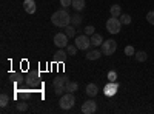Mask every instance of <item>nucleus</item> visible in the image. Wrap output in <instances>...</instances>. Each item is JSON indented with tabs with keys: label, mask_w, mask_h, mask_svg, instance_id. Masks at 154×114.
I'll return each instance as SVG.
<instances>
[{
	"label": "nucleus",
	"mask_w": 154,
	"mask_h": 114,
	"mask_svg": "<svg viewBox=\"0 0 154 114\" xmlns=\"http://www.w3.org/2000/svg\"><path fill=\"white\" fill-rule=\"evenodd\" d=\"M51 22H53V25H56L57 28H65L68 26V25L71 23V14L63 8V9H59L56 11L53 16H51Z\"/></svg>",
	"instance_id": "f257e3e1"
},
{
	"label": "nucleus",
	"mask_w": 154,
	"mask_h": 114,
	"mask_svg": "<svg viewBox=\"0 0 154 114\" xmlns=\"http://www.w3.org/2000/svg\"><path fill=\"white\" fill-rule=\"evenodd\" d=\"M74 43H75V46L79 48V49H82V51H88L89 46H93V45H91V37L86 35L85 32H83L82 35H75Z\"/></svg>",
	"instance_id": "f03ea898"
},
{
	"label": "nucleus",
	"mask_w": 154,
	"mask_h": 114,
	"mask_svg": "<svg viewBox=\"0 0 154 114\" xmlns=\"http://www.w3.org/2000/svg\"><path fill=\"white\" fill-rule=\"evenodd\" d=\"M117 49V42L114 39H108V40H103V43L100 45V51L103 56H112Z\"/></svg>",
	"instance_id": "7ed1b4c3"
},
{
	"label": "nucleus",
	"mask_w": 154,
	"mask_h": 114,
	"mask_svg": "<svg viewBox=\"0 0 154 114\" xmlns=\"http://www.w3.org/2000/svg\"><path fill=\"white\" fill-rule=\"evenodd\" d=\"M75 103V97H74V93H66V94H62L60 96V108L62 109H71Z\"/></svg>",
	"instance_id": "20e7f679"
},
{
	"label": "nucleus",
	"mask_w": 154,
	"mask_h": 114,
	"mask_svg": "<svg viewBox=\"0 0 154 114\" xmlns=\"http://www.w3.org/2000/svg\"><path fill=\"white\" fill-rule=\"evenodd\" d=\"M120 28H122L120 19L111 16V19H108V22H106V29H108V32H111V34H119V32H120Z\"/></svg>",
	"instance_id": "39448f33"
},
{
	"label": "nucleus",
	"mask_w": 154,
	"mask_h": 114,
	"mask_svg": "<svg viewBox=\"0 0 154 114\" xmlns=\"http://www.w3.org/2000/svg\"><path fill=\"white\" fill-rule=\"evenodd\" d=\"M66 82H68L66 77H57V79L53 80V86H54V93H56V96H62L63 93L66 91V90H65Z\"/></svg>",
	"instance_id": "423d86ee"
},
{
	"label": "nucleus",
	"mask_w": 154,
	"mask_h": 114,
	"mask_svg": "<svg viewBox=\"0 0 154 114\" xmlns=\"http://www.w3.org/2000/svg\"><path fill=\"white\" fill-rule=\"evenodd\" d=\"M68 39H69V37L65 32H57L54 35V45L57 48H66L68 46Z\"/></svg>",
	"instance_id": "0eeeda50"
},
{
	"label": "nucleus",
	"mask_w": 154,
	"mask_h": 114,
	"mask_svg": "<svg viewBox=\"0 0 154 114\" xmlns=\"http://www.w3.org/2000/svg\"><path fill=\"white\" fill-rule=\"evenodd\" d=\"M97 111V103L94 100H86L82 105V112L83 114H94Z\"/></svg>",
	"instance_id": "6e6552de"
},
{
	"label": "nucleus",
	"mask_w": 154,
	"mask_h": 114,
	"mask_svg": "<svg viewBox=\"0 0 154 114\" xmlns=\"http://www.w3.org/2000/svg\"><path fill=\"white\" fill-rule=\"evenodd\" d=\"M117 90H119V83H117V82H109V83L103 88V93H105L106 97H112L116 93H117Z\"/></svg>",
	"instance_id": "1a4fd4ad"
},
{
	"label": "nucleus",
	"mask_w": 154,
	"mask_h": 114,
	"mask_svg": "<svg viewBox=\"0 0 154 114\" xmlns=\"http://www.w3.org/2000/svg\"><path fill=\"white\" fill-rule=\"evenodd\" d=\"M23 9L28 12V14H34V12L37 11V5L34 0H25L23 2Z\"/></svg>",
	"instance_id": "9d476101"
},
{
	"label": "nucleus",
	"mask_w": 154,
	"mask_h": 114,
	"mask_svg": "<svg viewBox=\"0 0 154 114\" xmlns=\"http://www.w3.org/2000/svg\"><path fill=\"white\" fill-rule=\"evenodd\" d=\"M68 56H69V54H68L66 51H63V48H59V49H57V53L54 54V60H56V62L63 63V62H66Z\"/></svg>",
	"instance_id": "9b49d317"
},
{
	"label": "nucleus",
	"mask_w": 154,
	"mask_h": 114,
	"mask_svg": "<svg viewBox=\"0 0 154 114\" xmlns=\"http://www.w3.org/2000/svg\"><path fill=\"white\" fill-rule=\"evenodd\" d=\"M100 56H103V54H102V51L97 49V48L89 49V51L86 53V59L88 60H97V59H100Z\"/></svg>",
	"instance_id": "f8f14e48"
},
{
	"label": "nucleus",
	"mask_w": 154,
	"mask_h": 114,
	"mask_svg": "<svg viewBox=\"0 0 154 114\" xmlns=\"http://www.w3.org/2000/svg\"><path fill=\"white\" fill-rule=\"evenodd\" d=\"M97 93H99V86H97L96 83H88V85H86V94H88L89 97L97 96Z\"/></svg>",
	"instance_id": "ddd939ff"
},
{
	"label": "nucleus",
	"mask_w": 154,
	"mask_h": 114,
	"mask_svg": "<svg viewBox=\"0 0 154 114\" xmlns=\"http://www.w3.org/2000/svg\"><path fill=\"white\" fill-rule=\"evenodd\" d=\"M102 43H103V37H102V34L94 32V34L91 35V45H93L94 48H97V46H100Z\"/></svg>",
	"instance_id": "4468645a"
},
{
	"label": "nucleus",
	"mask_w": 154,
	"mask_h": 114,
	"mask_svg": "<svg viewBox=\"0 0 154 114\" xmlns=\"http://www.w3.org/2000/svg\"><path fill=\"white\" fill-rule=\"evenodd\" d=\"M109 14H111L112 17H120V14H122L120 5H112V6L109 8Z\"/></svg>",
	"instance_id": "2eb2a0df"
},
{
	"label": "nucleus",
	"mask_w": 154,
	"mask_h": 114,
	"mask_svg": "<svg viewBox=\"0 0 154 114\" xmlns=\"http://www.w3.org/2000/svg\"><path fill=\"white\" fill-rule=\"evenodd\" d=\"M77 88H79V85H77V82H72V80H68L65 85L66 93H74V91H77Z\"/></svg>",
	"instance_id": "dca6fc26"
},
{
	"label": "nucleus",
	"mask_w": 154,
	"mask_h": 114,
	"mask_svg": "<svg viewBox=\"0 0 154 114\" xmlns=\"http://www.w3.org/2000/svg\"><path fill=\"white\" fill-rule=\"evenodd\" d=\"M77 12L79 11H82L83 8H85V0H72V5H71Z\"/></svg>",
	"instance_id": "f3484780"
},
{
	"label": "nucleus",
	"mask_w": 154,
	"mask_h": 114,
	"mask_svg": "<svg viewBox=\"0 0 154 114\" xmlns=\"http://www.w3.org/2000/svg\"><path fill=\"white\" fill-rule=\"evenodd\" d=\"M82 23V17L79 12H75V14L71 16V25H74V26H79V25Z\"/></svg>",
	"instance_id": "a211bd4d"
},
{
	"label": "nucleus",
	"mask_w": 154,
	"mask_h": 114,
	"mask_svg": "<svg viewBox=\"0 0 154 114\" xmlns=\"http://www.w3.org/2000/svg\"><path fill=\"white\" fill-rule=\"evenodd\" d=\"M134 57H136L137 62H145V60L148 59V54H146L145 51H137V53L134 54Z\"/></svg>",
	"instance_id": "6ab92c4d"
},
{
	"label": "nucleus",
	"mask_w": 154,
	"mask_h": 114,
	"mask_svg": "<svg viewBox=\"0 0 154 114\" xmlns=\"http://www.w3.org/2000/svg\"><path fill=\"white\" fill-rule=\"evenodd\" d=\"M65 34L69 37H75V28H74V25H68V26H65Z\"/></svg>",
	"instance_id": "aec40b11"
},
{
	"label": "nucleus",
	"mask_w": 154,
	"mask_h": 114,
	"mask_svg": "<svg viewBox=\"0 0 154 114\" xmlns=\"http://www.w3.org/2000/svg\"><path fill=\"white\" fill-rule=\"evenodd\" d=\"M9 103V97H8V94H2V96H0V106H2V108H5L6 105Z\"/></svg>",
	"instance_id": "412c9836"
},
{
	"label": "nucleus",
	"mask_w": 154,
	"mask_h": 114,
	"mask_svg": "<svg viewBox=\"0 0 154 114\" xmlns=\"http://www.w3.org/2000/svg\"><path fill=\"white\" fill-rule=\"evenodd\" d=\"M77 49H79V48L75 46V43H74V45H68V46H66V53H68L69 56H75V54H77Z\"/></svg>",
	"instance_id": "4be33fe9"
},
{
	"label": "nucleus",
	"mask_w": 154,
	"mask_h": 114,
	"mask_svg": "<svg viewBox=\"0 0 154 114\" xmlns=\"http://www.w3.org/2000/svg\"><path fill=\"white\" fill-rule=\"evenodd\" d=\"M120 22H122V25H130L131 23V16L130 14H120Z\"/></svg>",
	"instance_id": "5701e85b"
},
{
	"label": "nucleus",
	"mask_w": 154,
	"mask_h": 114,
	"mask_svg": "<svg viewBox=\"0 0 154 114\" xmlns=\"http://www.w3.org/2000/svg\"><path fill=\"white\" fill-rule=\"evenodd\" d=\"M108 80L109 82H116V80H117V72H116V71H108Z\"/></svg>",
	"instance_id": "b1692460"
},
{
	"label": "nucleus",
	"mask_w": 154,
	"mask_h": 114,
	"mask_svg": "<svg viewBox=\"0 0 154 114\" xmlns=\"http://www.w3.org/2000/svg\"><path fill=\"white\" fill-rule=\"evenodd\" d=\"M94 32H96V28L93 26V25H88V26L85 28V34L86 35H93Z\"/></svg>",
	"instance_id": "393cba45"
},
{
	"label": "nucleus",
	"mask_w": 154,
	"mask_h": 114,
	"mask_svg": "<svg viewBox=\"0 0 154 114\" xmlns=\"http://www.w3.org/2000/svg\"><path fill=\"white\" fill-rule=\"evenodd\" d=\"M125 54H126V56H134V54H136V49H134L131 45H128V46L125 48Z\"/></svg>",
	"instance_id": "a878e982"
},
{
	"label": "nucleus",
	"mask_w": 154,
	"mask_h": 114,
	"mask_svg": "<svg viewBox=\"0 0 154 114\" xmlns=\"http://www.w3.org/2000/svg\"><path fill=\"white\" fill-rule=\"evenodd\" d=\"M146 20H148L149 25H154V11H149L146 14Z\"/></svg>",
	"instance_id": "bb28decb"
},
{
	"label": "nucleus",
	"mask_w": 154,
	"mask_h": 114,
	"mask_svg": "<svg viewBox=\"0 0 154 114\" xmlns=\"http://www.w3.org/2000/svg\"><path fill=\"white\" fill-rule=\"evenodd\" d=\"M17 109H19V111H26V109H28V103L19 102V103H17Z\"/></svg>",
	"instance_id": "cd10ccee"
},
{
	"label": "nucleus",
	"mask_w": 154,
	"mask_h": 114,
	"mask_svg": "<svg viewBox=\"0 0 154 114\" xmlns=\"http://www.w3.org/2000/svg\"><path fill=\"white\" fill-rule=\"evenodd\" d=\"M60 5H62V8H68L72 5V0H60Z\"/></svg>",
	"instance_id": "c85d7f7f"
}]
</instances>
